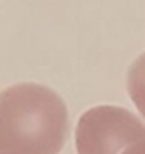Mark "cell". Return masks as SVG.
Returning a JSON list of instances; mask_svg holds the SVG:
<instances>
[{
	"label": "cell",
	"instance_id": "obj_1",
	"mask_svg": "<svg viewBox=\"0 0 145 154\" xmlns=\"http://www.w3.org/2000/svg\"><path fill=\"white\" fill-rule=\"evenodd\" d=\"M69 112L53 90L33 82L0 91V154H59Z\"/></svg>",
	"mask_w": 145,
	"mask_h": 154
},
{
	"label": "cell",
	"instance_id": "obj_2",
	"mask_svg": "<svg viewBox=\"0 0 145 154\" xmlns=\"http://www.w3.org/2000/svg\"><path fill=\"white\" fill-rule=\"evenodd\" d=\"M145 139V124L130 110L99 105L80 116L75 131L78 154H122L126 146Z\"/></svg>",
	"mask_w": 145,
	"mask_h": 154
},
{
	"label": "cell",
	"instance_id": "obj_3",
	"mask_svg": "<svg viewBox=\"0 0 145 154\" xmlns=\"http://www.w3.org/2000/svg\"><path fill=\"white\" fill-rule=\"evenodd\" d=\"M128 93L145 118V53L136 59L128 70Z\"/></svg>",
	"mask_w": 145,
	"mask_h": 154
},
{
	"label": "cell",
	"instance_id": "obj_4",
	"mask_svg": "<svg viewBox=\"0 0 145 154\" xmlns=\"http://www.w3.org/2000/svg\"><path fill=\"white\" fill-rule=\"evenodd\" d=\"M122 154H145V139L137 141V143L126 146V149L122 150Z\"/></svg>",
	"mask_w": 145,
	"mask_h": 154
}]
</instances>
